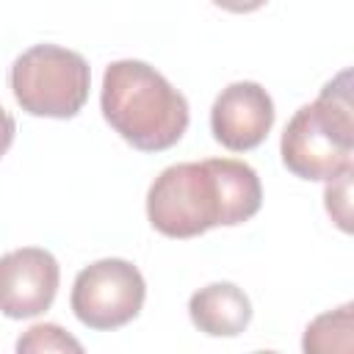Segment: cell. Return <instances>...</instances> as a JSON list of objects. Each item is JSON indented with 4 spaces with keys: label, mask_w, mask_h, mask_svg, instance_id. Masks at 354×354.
<instances>
[{
    "label": "cell",
    "mask_w": 354,
    "mask_h": 354,
    "mask_svg": "<svg viewBox=\"0 0 354 354\" xmlns=\"http://www.w3.org/2000/svg\"><path fill=\"white\" fill-rule=\"evenodd\" d=\"M351 171H354V169H348V171L337 174L335 180H329V185H326V191H324L326 210H329L332 221H337V227H340L343 232L351 230V224H348V221H351V218H348V185H351Z\"/></svg>",
    "instance_id": "obj_11"
},
{
    "label": "cell",
    "mask_w": 354,
    "mask_h": 354,
    "mask_svg": "<svg viewBox=\"0 0 354 354\" xmlns=\"http://www.w3.org/2000/svg\"><path fill=\"white\" fill-rule=\"evenodd\" d=\"M354 304H343L332 313L318 315L307 329H304V351H351V318Z\"/></svg>",
    "instance_id": "obj_9"
},
{
    "label": "cell",
    "mask_w": 354,
    "mask_h": 354,
    "mask_svg": "<svg viewBox=\"0 0 354 354\" xmlns=\"http://www.w3.org/2000/svg\"><path fill=\"white\" fill-rule=\"evenodd\" d=\"M14 133H17V122L14 116L0 105V158L8 152V147L14 144Z\"/></svg>",
    "instance_id": "obj_12"
},
{
    "label": "cell",
    "mask_w": 354,
    "mask_h": 354,
    "mask_svg": "<svg viewBox=\"0 0 354 354\" xmlns=\"http://www.w3.org/2000/svg\"><path fill=\"white\" fill-rule=\"evenodd\" d=\"M274 127V100L252 80H238L221 88L210 108V133L230 152L260 147Z\"/></svg>",
    "instance_id": "obj_7"
},
{
    "label": "cell",
    "mask_w": 354,
    "mask_h": 354,
    "mask_svg": "<svg viewBox=\"0 0 354 354\" xmlns=\"http://www.w3.org/2000/svg\"><path fill=\"white\" fill-rule=\"evenodd\" d=\"M213 3L224 11H232V14H252V11L263 8L268 0H213Z\"/></svg>",
    "instance_id": "obj_13"
},
{
    "label": "cell",
    "mask_w": 354,
    "mask_h": 354,
    "mask_svg": "<svg viewBox=\"0 0 354 354\" xmlns=\"http://www.w3.org/2000/svg\"><path fill=\"white\" fill-rule=\"evenodd\" d=\"M17 351H83V343L58 324H36L17 340Z\"/></svg>",
    "instance_id": "obj_10"
},
{
    "label": "cell",
    "mask_w": 354,
    "mask_h": 354,
    "mask_svg": "<svg viewBox=\"0 0 354 354\" xmlns=\"http://www.w3.org/2000/svg\"><path fill=\"white\" fill-rule=\"evenodd\" d=\"M61 282L58 260L41 246H22L0 257V313L22 321L53 307Z\"/></svg>",
    "instance_id": "obj_6"
},
{
    "label": "cell",
    "mask_w": 354,
    "mask_h": 354,
    "mask_svg": "<svg viewBox=\"0 0 354 354\" xmlns=\"http://www.w3.org/2000/svg\"><path fill=\"white\" fill-rule=\"evenodd\" d=\"M100 108L105 122L136 149L163 152L188 130L185 97L149 64L124 58L102 75Z\"/></svg>",
    "instance_id": "obj_2"
},
{
    "label": "cell",
    "mask_w": 354,
    "mask_h": 354,
    "mask_svg": "<svg viewBox=\"0 0 354 354\" xmlns=\"http://www.w3.org/2000/svg\"><path fill=\"white\" fill-rule=\"evenodd\" d=\"M188 318L207 337H235L252 321V301L232 282H210L191 293Z\"/></svg>",
    "instance_id": "obj_8"
},
{
    "label": "cell",
    "mask_w": 354,
    "mask_h": 354,
    "mask_svg": "<svg viewBox=\"0 0 354 354\" xmlns=\"http://www.w3.org/2000/svg\"><path fill=\"white\" fill-rule=\"evenodd\" d=\"M351 72L335 75L315 102L301 105L285 124L279 155L285 169L299 180H335L351 169L354 155V111Z\"/></svg>",
    "instance_id": "obj_3"
},
{
    "label": "cell",
    "mask_w": 354,
    "mask_h": 354,
    "mask_svg": "<svg viewBox=\"0 0 354 354\" xmlns=\"http://www.w3.org/2000/svg\"><path fill=\"white\" fill-rule=\"evenodd\" d=\"M147 299L141 271L122 257H105L77 271L69 293L75 318L97 332H111L130 324Z\"/></svg>",
    "instance_id": "obj_5"
},
{
    "label": "cell",
    "mask_w": 354,
    "mask_h": 354,
    "mask_svg": "<svg viewBox=\"0 0 354 354\" xmlns=\"http://www.w3.org/2000/svg\"><path fill=\"white\" fill-rule=\"evenodd\" d=\"M8 83L17 105L25 113L72 119L88 100L91 69L75 50L58 44H36L11 64Z\"/></svg>",
    "instance_id": "obj_4"
},
{
    "label": "cell",
    "mask_w": 354,
    "mask_h": 354,
    "mask_svg": "<svg viewBox=\"0 0 354 354\" xmlns=\"http://www.w3.org/2000/svg\"><path fill=\"white\" fill-rule=\"evenodd\" d=\"M263 205L257 171L235 158H207L163 169L147 191V218L166 238H196L213 227L249 221Z\"/></svg>",
    "instance_id": "obj_1"
}]
</instances>
